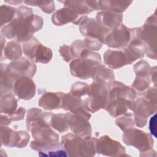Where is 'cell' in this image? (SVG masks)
I'll use <instances>...</instances> for the list:
<instances>
[{
  "label": "cell",
  "mask_w": 157,
  "mask_h": 157,
  "mask_svg": "<svg viewBox=\"0 0 157 157\" xmlns=\"http://www.w3.org/2000/svg\"><path fill=\"white\" fill-rule=\"evenodd\" d=\"M16 15L17 17L1 30L7 38L15 37L17 41L26 42L32 38L34 33L42 28V18L36 15H31L26 9L18 8Z\"/></svg>",
  "instance_id": "obj_1"
},
{
  "label": "cell",
  "mask_w": 157,
  "mask_h": 157,
  "mask_svg": "<svg viewBox=\"0 0 157 157\" xmlns=\"http://www.w3.org/2000/svg\"><path fill=\"white\" fill-rule=\"evenodd\" d=\"M97 139L90 136L82 137L67 134L61 138V145L69 156H93L96 152Z\"/></svg>",
  "instance_id": "obj_2"
},
{
  "label": "cell",
  "mask_w": 157,
  "mask_h": 157,
  "mask_svg": "<svg viewBox=\"0 0 157 157\" xmlns=\"http://www.w3.org/2000/svg\"><path fill=\"white\" fill-rule=\"evenodd\" d=\"M101 58L99 53L88 49L84 50L80 57L70 64V71L72 75L83 79L92 77L96 67L101 64Z\"/></svg>",
  "instance_id": "obj_3"
},
{
  "label": "cell",
  "mask_w": 157,
  "mask_h": 157,
  "mask_svg": "<svg viewBox=\"0 0 157 157\" xmlns=\"http://www.w3.org/2000/svg\"><path fill=\"white\" fill-rule=\"evenodd\" d=\"M156 15L155 13L147 20L142 27L130 29L132 37L140 40L146 46L147 55L154 59L156 58Z\"/></svg>",
  "instance_id": "obj_4"
},
{
  "label": "cell",
  "mask_w": 157,
  "mask_h": 157,
  "mask_svg": "<svg viewBox=\"0 0 157 157\" xmlns=\"http://www.w3.org/2000/svg\"><path fill=\"white\" fill-rule=\"evenodd\" d=\"M90 98L85 100L83 107L93 113L105 107L107 103V89L105 83L95 81L89 85L88 93Z\"/></svg>",
  "instance_id": "obj_5"
},
{
  "label": "cell",
  "mask_w": 157,
  "mask_h": 157,
  "mask_svg": "<svg viewBox=\"0 0 157 157\" xmlns=\"http://www.w3.org/2000/svg\"><path fill=\"white\" fill-rule=\"evenodd\" d=\"M90 117V113L83 106L68 113L69 126L71 130L75 135L82 137L90 136L91 128L88 121Z\"/></svg>",
  "instance_id": "obj_6"
},
{
  "label": "cell",
  "mask_w": 157,
  "mask_h": 157,
  "mask_svg": "<svg viewBox=\"0 0 157 157\" xmlns=\"http://www.w3.org/2000/svg\"><path fill=\"white\" fill-rule=\"evenodd\" d=\"M23 52L31 61L41 63H48L52 58V51L50 48L44 46L35 37L25 42Z\"/></svg>",
  "instance_id": "obj_7"
},
{
  "label": "cell",
  "mask_w": 157,
  "mask_h": 157,
  "mask_svg": "<svg viewBox=\"0 0 157 157\" xmlns=\"http://www.w3.org/2000/svg\"><path fill=\"white\" fill-rule=\"evenodd\" d=\"M122 139L124 144L136 147L140 151L152 148L153 146V139L149 134L133 128L124 131Z\"/></svg>",
  "instance_id": "obj_8"
},
{
  "label": "cell",
  "mask_w": 157,
  "mask_h": 157,
  "mask_svg": "<svg viewBox=\"0 0 157 157\" xmlns=\"http://www.w3.org/2000/svg\"><path fill=\"white\" fill-rule=\"evenodd\" d=\"M6 71L13 79L27 76L32 77L36 72V65L31 60L22 57L6 66Z\"/></svg>",
  "instance_id": "obj_9"
},
{
  "label": "cell",
  "mask_w": 157,
  "mask_h": 157,
  "mask_svg": "<svg viewBox=\"0 0 157 157\" xmlns=\"http://www.w3.org/2000/svg\"><path fill=\"white\" fill-rule=\"evenodd\" d=\"M96 152L109 156H127L126 150L119 142L112 140L107 136L101 137L97 139L96 144Z\"/></svg>",
  "instance_id": "obj_10"
},
{
  "label": "cell",
  "mask_w": 157,
  "mask_h": 157,
  "mask_svg": "<svg viewBox=\"0 0 157 157\" xmlns=\"http://www.w3.org/2000/svg\"><path fill=\"white\" fill-rule=\"evenodd\" d=\"M131 32L124 25L109 30L107 34L104 44L112 48H122L126 46L131 39Z\"/></svg>",
  "instance_id": "obj_11"
},
{
  "label": "cell",
  "mask_w": 157,
  "mask_h": 157,
  "mask_svg": "<svg viewBox=\"0 0 157 157\" xmlns=\"http://www.w3.org/2000/svg\"><path fill=\"white\" fill-rule=\"evenodd\" d=\"M1 140L2 143L6 146L23 148L28 144L29 136L25 131H13L5 127L1 128Z\"/></svg>",
  "instance_id": "obj_12"
},
{
  "label": "cell",
  "mask_w": 157,
  "mask_h": 157,
  "mask_svg": "<svg viewBox=\"0 0 157 157\" xmlns=\"http://www.w3.org/2000/svg\"><path fill=\"white\" fill-rule=\"evenodd\" d=\"M136 97L134 90L118 82L109 83L107 89V102L118 98L134 101Z\"/></svg>",
  "instance_id": "obj_13"
},
{
  "label": "cell",
  "mask_w": 157,
  "mask_h": 157,
  "mask_svg": "<svg viewBox=\"0 0 157 157\" xmlns=\"http://www.w3.org/2000/svg\"><path fill=\"white\" fill-rule=\"evenodd\" d=\"M80 31L83 36L96 38L102 44L109 31V29L102 27L95 20L88 18L80 24Z\"/></svg>",
  "instance_id": "obj_14"
},
{
  "label": "cell",
  "mask_w": 157,
  "mask_h": 157,
  "mask_svg": "<svg viewBox=\"0 0 157 157\" xmlns=\"http://www.w3.org/2000/svg\"><path fill=\"white\" fill-rule=\"evenodd\" d=\"M13 91L20 99H31L35 94L36 85L29 77H22L15 80L13 85Z\"/></svg>",
  "instance_id": "obj_15"
},
{
  "label": "cell",
  "mask_w": 157,
  "mask_h": 157,
  "mask_svg": "<svg viewBox=\"0 0 157 157\" xmlns=\"http://www.w3.org/2000/svg\"><path fill=\"white\" fill-rule=\"evenodd\" d=\"M96 20L102 27L111 30L121 25L123 16L118 13L103 10L97 13Z\"/></svg>",
  "instance_id": "obj_16"
},
{
  "label": "cell",
  "mask_w": 157,
  "mask_h": 157,
  "mask_svg": "<svg viewBox=\"0 0 157 157\" xmlns=\"http://www.w3.org/2000/svg\"><path fill=\"white\" fill-rule=\"evenodd\" d=\"M131 110L134 112V115L147 118L156 112V102L144 97L139 98L136 101H133Z\"/></svg>",
  "instance_id": "obj_17"
},
{
  "label": "cell",
  "mask_w": 157,
  "mask_h": 157,
  "mask_svg": "<svg viewBox=\"0 0 157 157\" xmlns=\"http://www.w3.org/2000/svg\"><path fill=\"white\" fill-rule=\"evenodd\" d=\"M146 50L145 45L140 40L132 38L131 42L124 50L128 64H131L137 59L143 58Z\"/></svg>",
  "instance_id": "obj_18"
},
{
  "label": "cell",
  "mask_w": 157,
  "mask_h": 157,
  "mask_svg": "<svg viewBox=\"0 0 157 157\" xmlns=\"http://www.w3.org/2000/svg\"><path fill=\"white\" fill-rule=\"evenodd\" d=\"M133 101L124 98H118L108 102L105 107V110L113 117L125 114L128 109L131 110Z\"/></svg>",
  "instance_id": "obj_19"
},
{
  "label": "cell",
  "mask_w": 157,
  "mask_h": 157,
  "mask_svg": "<svg viewBox=\"0 0 157 157\" xmlns=\"http://www.w3.org/2000/svg\"><path fill=\"white\" fill-rule=\"evenodd\" d=\"M104 63L112 69H118L128 64L123 52L109 50L104 55Z\"/></svg>",
  "instance_id": "obj_20"
},
{
  "label": "cell",
  "mask_w": 157,
  "mask_h": 157,
  "mask_svg": "<svg viewBox=\"0 0 157 157\" xmlns=\"http://www.w3.org/2000/svg\"><path fill=\"white\" fill-rule=\"evenodd\" d=\"M79 18V15L68 7L57 10L52 15V20L53 24L58 26L65 25L69 22H75Z\"/></svg>",
  "instance_id": "obj_21"
},
{
  "label": "cell",
  "mask_w": 157,
  "mask_h": 157,
  "mask_svg": "<svg viewBox=\"0 0 157 157\" xmlns=\"http://www.w3.org/2000/svg\"><path fill=\"white\" fill-rule=\"evenodd\" d=\"M62 93H45L39 100V105L45 110H53L61 107Z\"/></svg>",
  "instance_id": "obj_22"
},
{
  "label": "cell",
  "mask_w": 157,
  "mask_h": 157,
  "mask_svg": "<svg viewBox=\"0 0 157 157\" xmlns=\"http://www.w3.org/2000/svg\"><path fill=\"white\" fill-rule=\"evenodd\" d=\"M132 1H98L99 9L111 11L115 13H121L126 10Z\"/></svg>",
  "instance_id": "obj_23"
},
{
  "label": "cell",
  "mask_w": 157,
  "mask_h": 157,
  "mask_svg": "<svg viewBox=\"0 0 157 157\" xmlns=\"http://www.w3.org/2000/svg\"><path fill=\"white\" fill-rule=\"evenodd\" d=\"M83 106V101L80 98L74 96L71 93L66 94L62 93L61 107L64 110L72 112Z\"/></svg>",
  "instance_id": "obj_24"
},
{
  "label": "cell",
  "mask_w": 157,
  "mask_h": 157,
  "mask_svg": "<svg viewBox=\"0 0 157 157\" xmlns=\"http://www.w3.org/2000/svg\"><path fill=\"white\" fill-rule=\"evenodd\" d=\"M50 126L59 132H65L69 126L68 113L66 114H55L53 115L50 122Z\"/></svg>",
  "instance_id": "obj_25"
},
{
  "label": "cell",
  "mask_w": 157,
  "mask_h": 157,
  "mask_svg": "<svg viewBox=\"0 0 157 157\" xmlns=\"http://www.w3.org/2000/svg\"><path fill=\"white\" fill-rule=\"evenodd\" d=\"M92 78L95 81H99L106 83V82L113 80L114 75L110 69L100 64L96 67Z\"/></svg>",
  "instance_id": "obj_26"
},
{
  "label": "cell",
  "mask_w": 157,
  "mask_h": 157,
  "mask_svg": "<svg viewBox=\"0 0 157 157\" xmlns=\"http://www.w3.org/2000/svg\"><path fill=\"white\" fill-rule=\"evenodd\" d=\"M65 4V7L71 9L77 15H82L88 13L93 11L89 7L86 1H63Z\"/></svg>",
  "instance_id": "obj_27"
},
{
  "label": "cell",
  "mask_w": 157,
  "mask_h": 157,
  "mask_svg": "<svg viewBox=\"0 0 157 157\" xmlns=\"http://www.w3.org/2000/svg\"><path fill=\"white\" fill-rule=\"evenodd\" d=\"M22 52L20 45L15 42H9L4 48L5 58L10 60L20 59Z\"/></svg>",
  "instance_id": "obj_28"
},
{
  "label": "cell",
  "mask_w": 157,
  "mask_h": 157,
  "mask_svg": "<svg viewBox=\"0 0 157 157\" xmlns=\"http://www.w3.org/2000/svg\"><path fill=\"white\" fill-rule=\"evenodd\" d=\"M17 106V101L12 94H6L4 99H1V112L10 115L15 112Z\"/></svg>",
  "instance_id": "obj_29"
},
{
  "label": "cell",
  "mask_w": 157,
  "mask_h": 157,
  "mask_svg": "<svg viewBox=\"0 0 157 157\" xmlns=\"http://www.w3.org/2000/svg\"><path fill=\"white\" fill-rule=\"evenodd\" d=\"M150 83L149 75H137L132 84L133 88L139 91L147 90Z\"/></svg>",
  "instance_id": "obj_30"
},
{
  "label": "cell",
  "mask_w": 157,
  "mask_h": 157,
  "mask_svg": "<svg viewBox=\"0 0 157 157\" xmlns=\"http://www.w3.org/2000/svg\"><path fill=\"white\" fill-rule=\"evenodd\" d=\"M89 85L85 83L78 82L72 85L71 90V94L75 97L80 98V96L88 94Z\"/></svg>",
  "instance_id": "obj_31"
},
{
  "label": "cell",
  "mask_w": 157,
  "mask_h": 157,
  "mask_svg": "<svg viewBox=\"0 0 157 157\" xmlns=\"http://www.w3.org/2000/svg\"><path fill=\"white\" fill-rule=\"evenodd\" d=\"M132 114H125L123 117H120L116 120V124L123 131H125L129 129L133 128L134 121L131 118Z\"/></svg>",
  "instance_id": "obj_32"
},
{
  "label": "cell",
  "mask_w": 157,
  "mask_h": 157,
  "mask_svg": "<svg viewBox=\"0 0 157 157\" xmlns=\"http://www.w3.org/2000/svg\"><path fill=\"white\" fill-rule=\"evenodd\" d=\"M134 72L137 75H149L150 66L144 60L140 61L134 66Z\"/></svg>",
  "instance_id": "obj_33"
},
{
  "label": "cell",
  "mask_w": 157,
  "mask_h": 157,
  "mask_svg": "<svg viewBox=\"0 0 157 157\" xmlns=\"http://www.w3.org/2000/svg\"><path fill=\"white\" fill-rule=\"evenodd\" d=\"M1 12L5 14L1 15V26H2L4 23L6 24L7 22L11 21L16 15L15 9L9 6H5L4 10L1 8Z\"/></svg>",
  "instance_id": "obj_34"
},
{
  "label": "cell",
  "mask_w": 157,
  "mask_h": 157,
  "mask_svg": "<svg viewBox=\"0 0 157 157\" xmlns=\"http://www.w3.org/2000/svg\"><path fill=\"white\" fill-rule=\"evenodd\" d=\"M26 4H39L38 6L45 13H50L55 10V4L53 1H25Z\"/></svg>",
  "instance_id": "obj_35"
},
{
  "label": "cell",
  "mask_w": 157,
  "mask_h": 157,
  "mask_svg": "<svg viewBox=\"0 0 157 157\" xmlns=\"http://www.w3.org/2000/svg\"><path fill=\"white\" fill-rule=\"evenodd\" d=\"M84 44L86 48L89 50H99L102 47V42L93 37H87L84 40Z\"/></svg>",
  "instance_id": "obj_36"
},
{
  "label": "cell",
  "mask_w": 157,
  "mask_h": 157,
  "mask_svg": "<svg viewBox=\"0 0 157 157\" xmlns=\"http://www.w3.org/2000/svg\"><path fill=\"white\" fill-rule=\"evenodd\" d=\"M25 113V110L23 107H20L17 112H15L9 116L5 115V125L8 124L12 120H21L23 119L24 115Z\"/></svg>",
  "instance_id": "obj_37"
},
{
  "label": "cell",
  "mask_w": 157,
  "mask_h": 157,
  "mask_svg": "<svg viewBox=\"0 0 157 157\" xmlns=\"http://www.w3.org/2000/svg\"><path fill=\"white\" fill-rule=\"evenodd\" d=\"M59 51L61 55L63 58V59L65 60L66 62H69L72 59H75L72 52L71 47L66 45L64 44L61 46Z\"/></svg>",
  "instance_id": "obj_38"
},
{
  "label": "cell",
  "mask_w": 157,
  "mask_h": 157,
  "mask_svg": "<svg viewBox=\"0 0 157 157\" xmlns=\"http://www.w3.org/2000/svg\"><path fill=\"white\" fill-rule=\"evenodd\" d=\"M39 155L41 156H67V154L63 147L44 152H39Z\"/></svg>",
  "instance_id": "obj_39"
},
{
  "label": "cell",
  "mask_w": 157,
  "mask_h": 157,
  "mask_svg": "<svg viewBox=\"0 0 157 157\" xmlns=\"http://www.w3.org/2000/svg\"><path fill=\"white\" fill-rule=\"evenodd\" d=\"M143 97L145 99L156 102V88H148L146 91L144 93Z\"/></svg>",
  "instance_id": "obj_40"
},
{
  "label": "cell",
  "mask_w": 157,
  "mask_h": 157,
  "mask_svg": "<svg viewBox=\"0 0 157 157\" xmlns=\"http://www.w3.org/2000/svg\"><path fill=\"white\" fill-rule=\"evenodd\" d=\"M156 114L155 113L154 115L150 118V123H149V129L150 131V132L152 135L154 136L155 137H156Z\"/></svg>",
  "instance_id": "obj_41"
},
{
  "label": "cell",
  "mask_w": 157,
  "mask_h": 157,
  "mask_svg": "<svg viewBox=\"0 0 157 157\" xmlns=\"http://www.w3.org/2000/svg\"><path fill=\"white\" fill-rule=\"evenodd\" d=\"M134 121L138 127H143L147 123V118L134 115Z\"/></svg>",
  "instance_id": "obj_42"
},
{
  "label": "cell",
  "mask_w": 157,
  "mask_h": 157,
  "mask_svg": "<svg viewBox=\"0 0 157 157\" xmlns=\"http://www.w3.org/2000/svg\"><path fill=\"white\" fill-rule=\"evenodd\" d=\"M149 75H150L151 80L155 85H156V66L150 69Z\"/></svg>",
  "instance_id": "obj_43"
}]
</instances>
